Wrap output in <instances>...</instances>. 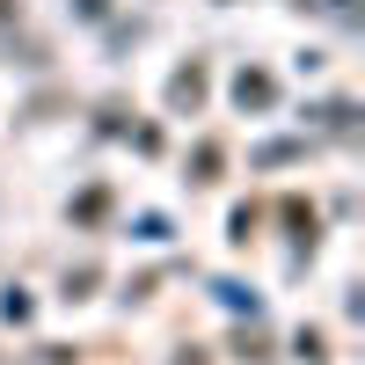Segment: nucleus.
<instances>
[{"mask_svg":"<svg viewBox=\"0 0 365 365\" xmlns=\"http://www.w3.org/2000/svg\"><path fill=\"white\" fill-rule=\"evenodd\" d=\"M234 96H241V103H270V73H241Z\"/></svg>","mask_w":365,"mask_h":365,"instance_id":"nucleus-1","label":"nucleus"}]
</instances>
